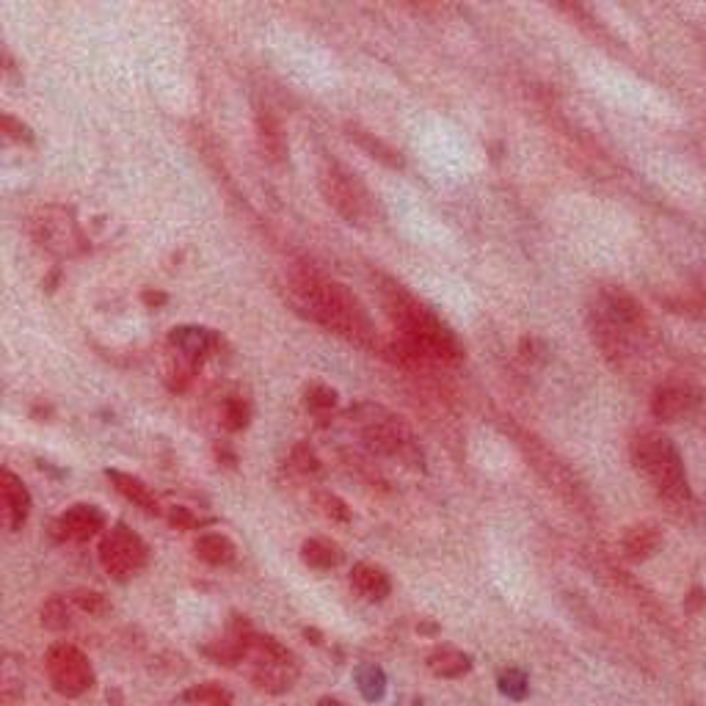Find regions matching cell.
I'll list each match as a JSON object with an SVG mask.
<instances>
[{
    "mask_svg": "<svg viewBox=\"0 0 706 706\" xmlns=\"http://www.w3.org/2000/svg\"><path fill=\"white\" fill-rule=\"evenodd\" d=\"M100 563L116 582H127L147 569L149 547L130 527L116 524L100 541Z\"/></svg>",
    "mask_w": 706,
    "mask_h": 706,
    "instance_id": "cell-10",
    "label": "cell"
},
{
    "mask_svg": "<svg viewBox=\"0 0 706 706\" xmlns=\"http://www.w3.org/2000/svg\"><path fill=\"white\" fill-rule=\"evenodd\" d=\"M381 301L392 329L398 334V345L392 351L406 365H456L464 359V348L456 334L447 329V323H442L439 315H433L431 309L395 279L381 282Z\"/></svg>",
    "mask_w": 706,
    "mask_h": 706,
    "instance_id": "cell-1",
    "label": "cell"
},
{
    "mask_svg": "<svg viewBox=\"0 0 706 706\" xmlns=\"http://www.w3.org/2000/svg\"><path fill=\"white\" fill-rule=\"evenodd\" d=\"M144 304L147 307H160V304H166L169 298H166V293H158V290H144Z\"/></svg>",
    "mask_w": 706,
    "mask_h": 706,
    "instance_id": "cell-35",
    "label": "cell"
},
{
    "mask_svg": "<svg viewBox=\"0 0 706 706\" xmlns=\"http://www.w3.org/2000/svg\"><path fill=\"white\" fill-rule=\"evenodd\" d=\"M428 671L433 676H439V679H458V676L472 671V657L464 651L445 646V649H436L428 657Z\"/></svg>",
    "mask_w": 706,
    "mask_h": 706,
    "instance_id": "cell-20",
    "label": "cell"
},
{
    "mask_svg": "<svg viewBox=\"0 0 706 706\" xmlns=\"http://www.w3.org/2000/svg\"><path fill=\"white\" fill-rule=\"evenodd\" d=\"M698 400H701L698 389H693L690 384H679V381H668V384L654 389L651 414L662 422L687 420L698 409Z\"/></svg>",
    "mask_w": 706,
    "mask_h": 706,
    "instance_id": "cell-13",
    "label": "cell"
},
{
    "mask_svg": "<svg viewBox=\"0 0 706 706\" xmlns=\"http://www.w3.org/2000/svg\"><path fill=\"white\" fill-rule=\"evenodd\" d=\"M511 436L513 442H516V447L524 453V458L530 461V467L536 469L538 478L544 480L549 489L558 494L560 500H566L571 508H577L580 513L593 511L591 494L582 486V480L571 472L569 464H566L563 458L555 456V453L538 439L536 433L522 431V428L511 425Z\"/></svg>",
    "mask_w": 706,
    "mask_h": 706,
    "instance_id": "cell-6",
    "label": "cell"
},
{
    "mask_svg": "<svg viewBox=\"0 0 706 706\" xmlns=\"http://www.w3.org/2000/svg\"><path fill=\"white\" fill-rule=\"evenodd\" d=\"M320 511L326 513L334 522H351V508L337 497V494H318Z\"/></svg>",
    "mask_w": 706,
    "mask_h": 706,
    "instance_id": "cell-32",
    "label": "cell"
},
{
    "mask_svg": "<svg viewBox=\"0 0 706 706\" xmlns=\"http://www.w3.org/2000/svg\"><path fill=\"white\" fill-rule=\"evenodd\" d=\"M243 662L249 665V676L254 687H260L265 693H285L298 679V662L293 657V651L285 649L271 635H257L249 629Z\"/></svg>",
    "mask_w": 706,
    "mask_h": 706,
    "instance_id": "cell-7",
    "label": "cell"
},
{
    "mask_svg": "<svg viewBox=\"0 0 706 706\" xmlns=\"http://www.w3.org/2000/svg\"><path fill=\"white\" fill-rule=\"evenodd\" d=\"M196 558L205 560L210 566H227L235 560V544L221 533H205V536L196 538Z\"/></svg>",
    "mask_w": 706,
    "mask_h": 706,
    "instance_id": "cell-22",
    "label": "cell"
},
{
    "mask_svg": "<svg viewBox=\"0 0 706 706\" xmlns=\"http://www.w3.org/2000/svg\"><path fill=\"white\" fill-rule=\"evenodd\" d=\"M0 500H3V522H6V527L20 530L28 522V513H31V494L12 469H3V475H0Z\"/></svg>",
    "mask_w": 706,
    "mask_h": 706,
    "instance_id": "cell-14",
    "label": "cell"
},
{
    "mask_svg": "<svg viewBox=\"0 0 706 706\" xmlns=\"http://www.w3.org/2000/svg\"><path fill=\"white\" fill-rule=\"evenodd\" d=\"M3 130H6V136L14 138V141H31V130L23 125V122H17L14 116H3Z\"/></svg>",
    "mask_w": 706,
    "mask_h": 706,
    "instance_id": "cell-34",
    "label": "cell"
},
{
    "mask_svg": "<svg viewBox=\"0 0 706 706\" xmlns=\"http://www.w3.org/2000/svg\"><path fill=\"white\" fill-rule=\"evenodd\" d=\"M105 478L114 483V489L125 497L127 502H133L136 508H141V511L147 513H160V502L158 497L152 494V489H149L147 483L141 478H136V475H127V472H119V469H108L105 472Z\"/></svg>",
    "mask_w": 706,
    "mask_h": 706,
    "instance_id": "cell-19",
    "label": "cell"
},
{
    "mask_svg": "<svg viewBox=\"0 0 706 706\" xmlns=\"http://www.w3.org/2000/svg\"><path fill=\"white\" fill-rule=\"evenodd\" d=\"M320 191L326 196V202L351 224H365L367 218L373 216V202L365 185L337 163H326L320 169Z\"/></svg>",
    "mask_w": 706,
    "mask_h": 706,
    "instance_id": "cell-9",
    "label": "cell"
},
{
    "mask_svg": "<svg viewBox=\"0 0 706 706\" xmlns=\"http://www.w3.org/2000/svg\"><path fill=\"white\" fill-rule=\"evenodd\" d=\"M290 464L298 469V472H304V475H312V472H318L320 469V458L315 456V450L309 445H296L293 447V453H290Z\"/></svg>",
    "mask_w": 706,
    "mask_h": 706,
    "instance_id": "cell-31",
    "label": "cell"
},
{
    "mask_svg": "<svg viewBox=\"0 0 706 706\" xmlns=\"http://www.w3.org/2000/svg\"><path fill=\"white\" fill-rule=\"evenodd\" d=\"M257 138H260V149L271 163H282L287 158V138L282 130V122L276 119L271 108H260L257 111Z\"/></svg>",
    "mask_w": 706,
    "mask_h": 706,
    "instance_id": "cell-18",
    "label": "cell"
},
{
    "mask_svg": "<svg viewBox=\"0 0 706 706\" xmlns=\"http://www.w3.org/2000/svg\"><path fill=\"white\" fill-rule=\"evenodd\" d=\"M593 340L604 353V359L613 367H629L638 356V345H643L649 334L646 312L640 301L624 287L607 285L596 293L591 312Z\"/></svg>",
    "mask_w": 706,
    "mask_h": 706,
    "instance_id": "cell-3",
    "label": "cell"
},
{
    "mask_svg": "<svg viewBox=\"0 0 706 706\" xmlns=\"http://www.w3.org/2000/svg\"><path fill=\"white\" fill-rule=\"evenodd\" d=\"M629 456H632L635 469L649 480L651 489L657 491L660 500H665L673 508H687L693 502L682 453L676 450L671 436L660 431L635 433L629 442Z\"/></svg>",
    "mask_w": 706,
    "mask_h": 706,
    "instance_id": "cell-4",
    "label": "cell"
},
{
    "mask_svg": "<svg viewBox=\"0 0 706 706\" xmlns=\"http://www.w3.org/2000/svg\"><path fill=\"white\" fill-rule=\"evenodd\" d=\"M169 522L177 530H191V527H196V516L188 508H183V505H174L169 511Z\"/></svg>",
    "mask_w": 706,
    "mask_h": 706,
    "instance_id": "cell-33",
    "label": "cell"
},
{
    "mask_svg": "<svg viewBox=\"0 0 706 706\" xmlns=\"http://www.w3.org/2000/svg\"><path fill=\"white\" fill-rule=\"evenodd\" d=\"M169 342L177 356L199 365L207 356V351L213 348L216 337H213V331L202 329V326H180V329L171 331Z\"/></svg>",
    "mask_w": 706,
    "mask_h": 706,
    "instance_id": "cell-17",
    "label": "cell"
},
{
    "mask_svg": "<svg viewBox=\"0 0 706 706\" xmlns=\"http://www.w3.org/2000/svg\"><path fill=\"white\" fill-rule=\"evenodd\" d=\"M307 406L312 411H329L337 406V392L323 384H312L307 389Z\"/></svg>",
    "mask_w": 706,
    "mask_h": 706,
    "instance_id": "cell-30",
    "label": "cell"
},
{
    "mask_svg": "<svg viewBox=\"0 0 706 706\" xmlns=\"http://www.w3.org/2000/svg\"><path fill=\"white\" fill-rule=\"evenodd\" d=\"M105 527V513L97 508V505H89V502H78L72 505L67 511L61 513L53 524V533L61 541H75V544H83L94 538L100 530Z\"/></svg>",
    "mask_w": 706,
    "mask_h": 706,
    "instance_id": "cell-12",
    "label": "cell"
},
{
    "mask_svg": "<svg viewBox=\"0 0 706 706\" xmlns=\"http://www.w3.org/2000/svg\"><path fill=\"white\" fill-rule=\"evenodd\" d=\"M497 682H500V693L513 698V701H522L524 695H527V676H524V671H519V668L502 671Z\"/></svg>",
    "mask_w": 706,
    "mask_h": 706,
    "instance_id": "cell-28",
    "label": "cell"
},
{
    "mask_svg": "<svg viewBox=\"0 0 706 706\" xmlns=\"http://www.w3.org/2000/svg\"><path fill=\"white\" fill-rule=\"evenodd\" d=\"M28 232L39 249L58 260H72L89 249V240L80 229L75 213L64 205H42L28 221Z\"/></svg>",
    "mask_w": 706,
    "mask_h": 706,
    "instance_id": "cell-8",
    "label": "cell"
},
{
    "mask_svg": "<svg viewBox=\"0 0 706 706\" xmlns=\"http://www.w3.org/2000/svg\"><path fill=\"white\" fill-rule=\"evenodd\" d=\"M72 604L89 615H105L111 607H108V599H105L100 591H75L72 593Z\"/></svg>",
    "mask_w": 706,
    "mask_h": 706,
    "instance_id": "cell-29",
    "label": "cell"
},
{
    "mask_svg": "<svg viewBox=\"0 0 706 706\" xmlns=\"http://www.w3.org/2000/svg\"><path fill=\"white\" fill-rule=\"evenodd\" d=\"M249 425V403L243 398H227L224 400V428L227 431H243Z\"/></svg>",
    "mask_w": 706,
    "mask_h": 706,
    "instance_id": "cell-27",
    "label": "cell"
},
{
    "mask_svg": "<svg viewBox=\"0 0 706 706\" xmlns=\"http://www.w3.org/2000/svg\"><path fill=\"white\" fill-rule=\"evenodd\" d=\"M47 679L53 684V690L67 698H80L94 687V668L89 657L72 646V643H56L50 646L45 657Z\"/></svg>",
    "mask_w": 706,
    "mask_h": 706,
    "instance_id": "cell-11",
    "label": "cell"
},
{
    "mask_svg": "<svg viewBox=\"0 0 706 706\" xmlns=\"http://www.w3.org/2000/svg\"><path fill=\"white\" fill-rule=\"evenodd\" d=\"M301 560L307 563L309 569L329 571L342 563L340 544H334L329 538H309L301 544Z\"/></svg>",
    "mask_w": 706,
    "mask_h": 706,
    "instance_id": "cell-21",
    "label": "cell"
},
{
    "mask_svg": "<svg viewBox=\"0 0 706 706\" xmlns=\"http://www.w3.org/2000/svg\"><path fill=\"white\" fill-rule=\"evenodd\" d=\"M290 296L301 312L320 323L323 329L362 348H378V334L362 301L351 290L315 268L301 265L290 274Z\"/></svg>",
    "mask_w": 706,
    "mask_h": 706,
    "instance_id": "cell-2",
    "label": "cell"
},
{
    "mask_svg": "<svg viewBox=\"0 0 706 706\" xmlns=\"http://www.w3.org/2000/svg\"><path fill=\"white\" fill-rule=\"evenodd\" d=\"M348 136H351L359 147L367 149L373 158H378L381 163H387L389 169H400V166H403V158H400L398 149H392L389 144H384V141L373 136V133H367V130H362V127H356V125H348Z\"/></svg>",
    "mask_w": 706,
    "mask_h": 706,
    "instance_id": "cell-23",
    "label": "cell"
},
{
    "mask_svg": "<svg viewBox=\"0 0 706 706\" xmlns=\"http://www.w3.org/2000/svg\"><path fill=\"white\" fill-rule=\"evenodd\" d=\"M353 425H356V431L362 436V442L373 453L395 458V461L409 464V467H422V461H425L422 447L403 417L392 414L384 406L365 403V406L353 409Z\"/></svg>",
    "mask_w": 706,
    "mask_h": 706,
    "instance_id": "cell-5",
    "label": "cell"
},
{
    "mask_svg": "<svg viewBox=\"0 0 706 706\" xmlns=\"http://www.w3.org/2000/svg\"><path fill=\"white\" fill-rule=\"evenodd\" d=\"M356 684H359V693L365 695L367 701H378L387 690V676L376 665H359L356 668Z\"/></svg>",
    "mask_w": 706,
    "mask_h": 706,
    "instance_id": "cell-24",
    "label": "cell"
},
{
    "mask_svg": "<svg viewBox=\"0 0 706 706\" xmlns=\"http://www.w3.org/2000/svg\"><path fill=\"white\" fill-rule=\"evenodd\" d=\"M180 701H191V704H232V695L227 690H221L218 684H199L194 690L180 695Z\"/></svg>",
    "mask_w": 706,
    "mask_h": 706,
    "instance_id": "cell-25",
    "label": "cell"
},
{
    "mask_svg": "<svg viewBox=\"0 0 706 706\" xmlns=\"http://www.w3.org/2000/svg\"><path fill=\"white\" fill-rule=\"evenodd\" d=\"M351 585L367 602H384L392 591L389 574L376 563H356L351 571Z\"/></svg>",
    "mask_w": 706,
    "mask_h": 706,
    "instance_id": "cell-15",
    "label": "cell"
},
{
    "mask_svg": "<svg viewBox=\"0 0 706 706\" xmlns=\"http://www.w3.org/2000/svg\"><path fill=\"white\" fill-rule=\"evenodd\" d=\"M662 544V530L657 522H638L629 527L621 538L624 558L629 560H649Z\"/></svg>",
    "mask_w": 706,
    "mask_h": 706,
    "instance_id": "cell-16",
    "label": "cell"
},
{
    "mask_svg": "<svg viewBox=\"0 0 706 706\" xmlns=\"http://www.w3.org/2000/svg\"><path fill=\"white\" fill-rule=\"evenodd\" d=\"M69 624H72V621H69V607L64 599L53 596L50 602H45V607H42V627L61 632V629H67Z\"/></svg>",
    "mask_w": 706,
    "mask_h": 706,
    "instance_id": "cell-26",
    "label": "cell"
}]
</instances>
